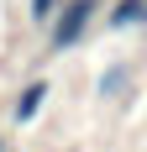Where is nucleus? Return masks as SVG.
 Here are the masks:
<instances>
[{
  "label": "nucleus",
  "mask_w": 147,
  "mask_h": 152,
  "mask_svg": "<svg viewBox=\"0 0 147 152\" xmlns=\"http://www.w3.org/2000/svg\"><path fill=\"white\" fill-rule=\"evenodd\" d=\"M105 26L110 31H142L147 26V0H116L105 11Z\"/></svg>",
  "instance_id": "3"
},
{
  "label": "nucleus",
  "mask_w": 147,
  "mask_h": 152,
  "mask_svg": "<svg viewBox=\"0 0 147 152\" xmlns=\"http://www.w3.org/2000/svg\"><path fill=\"white\" fill-rule=\"evenodd\" d=\"M58 5H63V0H26V21H32V26H37V31H42L47 21L58 16Z\"/></svg>",
  "instance_id": "5"
},
{
  "label": "nucleus",
  "mask_w": 147,
  "mask_h": 152,
  "mask_svg": "<svg viewBox=\"0 0 147 152\" xmlns=\"http://www.w3.org/2000/svg\"><path fill=\"white\" fill-rule=\"evenodd\" d=\"M0 152H5V137H0Z\"/></svg>",
  "instance_id": "6"
},
{
  "label": "nucleus",
  "mask_w": 147,
  "mask_h": 152,
  "mask_svg": "<svg viewBox=\"0 0 147 152\" xmlns=\"http://www.w3.org/2000/svg\"><path fill=\"white\" fill-rule=\"evenodd\" d=\"M121 89H132V68H126V63H110L100 74V84H95V94L110 105V100H121Z\"/></svg>",
  "instance_id": "4"
},
{
  "label": "nucleus",
  "mask_w": 147,
  "mask_h": 152,
  "mask_svg": "<svg viewBox=\"0 0 147 152\" xmlns=\"http://www.w3.org/2000/svg\"><path fill=\"white\" fill-rule=\"evenodd\" d=\"M95 16H100V0H63V5H58V16L42 26V31H47V53H53V58L74 53V47L89 37Z\"/></svg>",
  "instance_id": "1"
},
{
  "label": "nucleus",
  "mask_w": 147,
  "mask_h": 152,
  "mask_svg": "<svg viewBox=\"0 0 147 152\" xmlns=\"http://www.w3.org/2000/svg\"><path fill=\"white\" fill-rule=\"evenodd\" d=\"M47 100H53V79H26L21 94H16V105H11V121H16V126H32V121L47 110Z\"/></svg>",
  "instance_id": "2"
}]
</instances>
